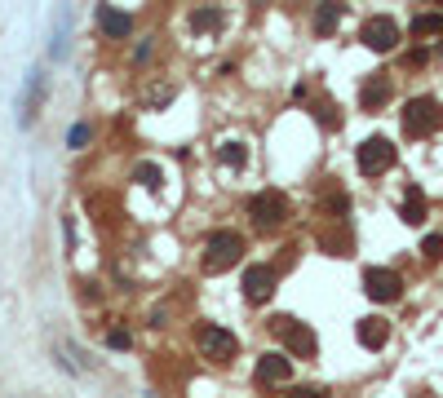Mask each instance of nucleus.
<instances>
[{
  "instance_id": "obj_27",
  "label": "nucleus",
  "mask_w": 443,
  "mask_h": 398,
  "mask_svg": "<svg viewBox=\"0 0 443 398\" xmlns=\"http://www.w3.org/2000/svg\"><path fill=\"white\" fill-rule=\"evenodd\" d=\"M151 49H155V35H142V40H138V49H134V63L142 67V63L151 58Z\"/></svg>"
},
{
  "instance_id": "obj_19",
  "label": "nucleus",
  "mask_w": 443,
  "mask_h": 398,
  "mask_svg": "<svg viewBox=\"0 0 443 398\" xmlns=\"http://www.w3.org/2000/svg\"><path fill=\"white\" fill-rule=\"evenodd\" d=\"M341 5H332V0H324V5H315V18H310V27H315V35H332L341 27Z\"/></svg>"
},
{
  "instance_id": "obj_1",
  "label": "nucleus",
  "mask_w": 443,
  "mask_h": 398,
  "mask_svg": "<svg viewBox=\"0 0 443 398\" xmlns=\"http://www.w3.org/2000/svg\"><path fill=\"white\" fill-rule=\"evenodd\" d=\"M244 252H248V244H244L239 231H213L204 239V252H200V270H204V274H222V270H231V265L244 261Z\"/></svg>"
},
{
  "instance_id": "obj_11",
  "label": "nucleus",
  "mask_w": 443,
  "mask_h": 398,
  "mask_svg": "<svg viewBox=\"0 0 443 398\" xmlns=\"http://www.w3.org/2000/svg\"><path fill=\"white\" fill-rule=\"evenodd\" d=\"M253 381L261 385V390L289 385V381H293V358L284 354V349H266V354L257 358V367H253Z\"/></svg>"
},
{
  "instance_id": "obj_10",
  "label": "nucleus",
  "mask_w": 443,
  "mask_h": 398,
  "mask_svg": "<svg viewBox=\"0 0 443 398\" xmlns=\"http://www.w3.org/2000/svg\"><path fill=\"white\" fill-rule=\"evenodd\" d=\"M275 283H280V270H275V265H266V261L244 265V279H239V288H244V297L253 301V306H261V301L275 297Z\"/></svg>"
},
{
  "instance_id": "obj_21",
  "label": "nucleus",
  "mask_w": 443,
  "mask_h": 398,
  "mask_svg": "<svg viewBox=\"0 0 443 398\" xmlns=\"http://www.w3.org/2000/svg\"><path fill=\"white\" fill-rule=\"evenodd\" d=\"M408 31L417 35V40H426V35H443V14L435 9V14H412Z\"/></svg>"
},
{
  "instance_id": "obj_25",
  "label": "nucleus",
  "mask_w": 443,
  "mask_h": 398,
  "mask_svg": "<svg viewBox=\"0 0 443 398\" xmlns=\"http://www.w3.org/2000/svg\"><path fill=\"white\" fill-rule=\"evenodd\" d=\"M421 252H426L430 261H439V257H443V235H439V231L426 235V239H421Z\"/></svg>"
},
{
  "instance_id": "obj_29",
  "label": "nucleus",
  "mask_w": 443,
  "mask_h": 398,
  "mask_svg": "<svg viewBox=\"0 0 443 398\" xmlns=\"http://www.w3.org/2000/svg\"><path fill=\"white\" fill-rule=\"evenodd\" d=\"M169 323V310H151V328H164Z\"/></svg>"
},
{
  "instance_id": "obj_16",
  "label": "nucleus",
  "mask_w": 443,
  "mask_h": 398,
  "mask_svg": "<svg viewBox=\"0 0 443 398\" xmlns=\"http://www.w3.org/2000/svg\"><path fill=\"white\" fill-rule=\"evenodd\" d=\"M218 164L231 168V173H239V168L248 164V142L244 138H222L218 142Z\"/></svg>"
},
{
  "instance_id": "obj_6",
  "label": "nucleus",
  "mask_w": 443,
  "mask_h": 398,
  "mask_svg": "<svg viewBox=\"0 0 443 398\" xmlns=\"http://www.w3.org/2000/svg\"><path fill=\"white\" fill-rule=\"evenodd\" d=\"M45 102H49V76H45V67H31L18 93V128H31L35 115L45 111Z\"/></svg>"
},
{
  "instance_id": "obj_9",
  "label": "nucleus",
  "mask_w": 443,
  "mask_h": 398,
  "mask_svg": "<svg viewBox=\"0 0 443 398\" xmlns=\"http://www.w3.org/2000/svg\"><path fill=\"white\" fill-rule=\"evenodd\" d=\"M399 22H394L390 14H373L364 22V31H359V40H364V49H373V53H390L394 44H399Z\"/></svg>"
},
{
  "instance_id": "obj_12",
  "label": "nucleus",
  "mask_w": 443,
  "mask_h": 398,
  "mask_svg": "<svg viewBox=\"0 0 443 398\" xmlns=\"http://www.w3.org/2000/svg\"><path fill=\"white\" fill-rule=\"evenodd\" d=\"M93 22H98V31L106 35V40H129L134 35V14L129 9H115V5H98L93 9Z\"/></svg>"
},
{
  "instance_id": "obj_24",
  "label": "nucleus",
  "mask_w": 443,
  "mask_h": 398,
  "mask_svg": "<svg viewBox=\"0 0 443 398\" xmlns=\"http://www.w3.org/2000/svg\"><path fill=\"white\" fill-rule=\"evenodd\" d=\"M129 345H134L129 328H111V332H106V349H129Z\"/></svg>"
},
{
  "instance_id": "obj_28",
  "label": "nucleus",
  "mask_w": 443,
  "mask_h": 398,
  "mask_svg": "<svg viewBox=\"0 0 443 398\" xmlns=\"http://www.w3.org/2000/svg\"><path fill=\"white\" fill-rule=\"evenodd\" d=\"M293 98H297V102H306V98H310V84H306V80H297V84H293Z\"/></svg>"
},
{
  "instance_id": "obj_15",
  "label": "nucleus",
  "mask_w": 443,
  "mask_h": 398,
  "mask_svg": "<svg viewBox=\"0 0 443 398\" xmlns=\"http://www.w3.org/2000/svg\"><path fill=\"white\" fill-rule=\"evenodd\" d=\"M355 341L364 345V349H381V345L390 341V319H381V315L359 319V323H355Z\"/></svg>"
},
{
  "instance_id": "obj_5",
  "label": "nucleus",
  "mask_w": 443,
  "mask_h": 398,
  "mask_svg": "<svg viewBox=\"0 0 443 398\" xmlns=\"http://www.w3.org/2000/svg\"><path fill=\"white\" fill-rule=\"evenodd\" d=\"M394 160H399V147H394L390 138H381V133H373V138H364V142L355 147V164H359V173H364V177L390 173Z\"/></svg>"
},
{
  "instance_id": "obj_4",
  "label": "nucleus",
  "mask_w": 443,
  "mask_h": 398,
  "mask_svg": "<svg viewBox=\"0 0 443 398\" xmlns=\"http://www.w3.org/2000/svg\"><path fill=\"white\" fill-rule=\"evenodd\" d=\"M195 349H200V358H209V363L222 367L239 354V336L231 328H222V323H200L195 328Z\"/></svg>"
},
{
  "instance_id": "obj_2",
  "label": "nucleus",
  "mask_w": 443,
  "mask_h": 398,
  "mask_svg": "<svg viewBox=\"0 0 443 398\" xmlns=\"http://www.w3.org/2000/svg\"><path fill=\"white\" fill-rule=\"evenodd\" d=\"M399 124H403V133H408L412 142L430 138V133L443 128V102L439 98H426V93H421V98H408V102H403Z\"/></svg>"
},
{
  "instance_id": "obj_13",
  "label": "nucleus",
  "mask_w": 443,
  "mask_h": 398,
  "mask_svg": "<svg viewBox=\"0 0 443 398\" xmlns=\"http://www.w3.org/2000/svg\"><path fill=\"white\" fill-rule=\"evenodd\" d=\"M390 98H394V80L386 76V71L368 76V80H364V89H359V106H364V111H381V106H386Z\"/></svg>"
},
{
  "instance_id": "obj_20",
  "label": "nucleus",
  "mask_w": 443,
  "mask_h": 398,
  "mask_svg": "<svg viewBox=\"0 0 443 398\" xmlns=\"http://www.w3.org/2000/svg\"><path fill=\"white\" fill-rule=\"evenodd\" d=\"M129 177H134L138 186H147V190H160V186H164V168L155 164V160H138V164H134V173H129Z\"/></svg>"
},
{
  "instance_id": "obj_3",
  "label": "nucleus",
  "mask_w": 443,
  "mask_h": 398,
  "mask_svg": "<svg viewBox=\"0 0 443 398\" xmlns=\"http://www.w3.org/2000/svg\"><path fill=\"white\" fill-rule=\"evenodd\" d=\"M244 213H248V222H253L257 231H280V226L293 217L289 195H284V190H275V186H271V190H257V195H248Z\"/></svg>"
},
{
  "instance_id": "obj_14",
  "label": "nucleus",
  "mask_w": 443,
  "mask_h": 398,
  "mask_svg": "<svg viewBox=\"0 0 443 398\" xmlns=\"http://www.w3.org/2000/svg\"><path fill=\"white\" fill-rule=\"evenodd\" d=\"M71 49V5H58L54 9V27H49V58L63 63Z\"/></svg>"
},
{
  "instance_id": "obj_7",
  "label": "nucleus",
  "mask_w": 443,
  "mask_h": 398,
  "mask_svg": "<svg viewBox=\"0 0 443 398\" xmlns=\"http://www.w3.org/2000/svg\"><path fill=\"white\" fill-rule=\"evenodd\" d=\"M271 328L284 336V345H289V358H319V336H315V328H310V323H297L293 315H275Z\"/></svg>"
},
{
  "instance_id": "obj_26",
  "label": "nucleus",
  "mask_w": 443,
  "mask_h": 398,
  "mask_svg": "<svg viewBox=\"0 0 443 398\" xmlns=\"http://www.w3.org/2000/svg\"><path fill=\"white\" fill-rule=\"evenodd\" d=\"M284 398H328V390H319V385H293Z\"/></svg>"
},
{
  "instance_id": "obj_18",
  "label": "nucleus",
  "mask_w": 443,
  "mask_h": 398,
  "mask_svg": "<svg viewBox=\"0 0 443 398\" xmlns=\"http://www.w3.org/2000/svg\"><path fill=\"white\" fill-rule=\"evenodd\" d=\"M226 22V9H218V5H200V9H191V31L195 35H213Z\"/></svg>"
},
{
  "instance_id": "obj_8",
  "label": "nucleus",
  "mask_w": 443,
  "mask_h": 398,
  "mask_svg": "<svg viewBox=\"0 0 443 398\" xmlns=\"http://www.w3.org/2000/svg\"><path fill=\"white\" fill-rule=\"evenodd\" d=\"M364 292L373 301H381V306H390V301L403 297V274L390 270V265H368L364 270Z\"/></svg>"
},
{
  "instance_id": "obj_17",
  "label": "nucleus",
  "mask_w": 443,
  "mask_h": 398,
  "mask_svg": "<svg viewBox=\"0 0 443 398\" xmlns=\"http://www.w3.org/2000/svg\"><path fill=\"white\" fill-rule=\"evenodd\" d=\"M399 217H403V222H408V226H421L426 217H430V204H426V195H421V186H408V190H403Z\"/></svg>"
},
{
  "instance_id": "obj_23",
  "label": "nucleus",
  "mask_w": 443,
  "mask_h": 398,
  "mask_svg": "<svg viewBox=\"0 0 443 398\" xmlns=\"http://www.w3.org/2000/svg\"><path fill=\"white\" fill-rule=\"evenodd\" d=\"M89 142H93V128L85 124V119H80V124H71V133H67V147H71V151H85Z\"/></svg>"
},
{
  "instance_id": "obj_22",
  "label": "nucleus",
  "mask_w": 443,
  "mask_h": 398,
  "mask_svg": "<svg viewBox=\"0 0 443 398\" xmlns=\"http://www.w3.org/2000/svg\"><path fill=\"white\" fill-rule=\"evenodd\" d=\"M310 115H315L324 128H341V106L332 102V98H319V102H310Z\"/></svg>"
}]
</instances>
